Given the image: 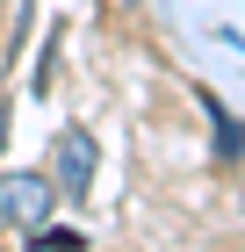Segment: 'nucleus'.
I'll list each match as a JSON object with an SVG mask.
<instances>
[{
  "label": "nucleus",
  "instance_id": "nucleus-1",
  "mask_svg": "<svg viewBox=\"0 0 245 252\" xmlns=\"http://www.w3.org/2000/svg\"><path fill=\"white\" fill-rule=\"evenodd\" d=\"M51 173H36V166H15V173H0V223H15V231H43L51 223Z\"/></svg>",
  "mask_w": 245,
  "mask_h": 252
},
{
  "label": "nucleus",
  "instance_id": "nucleus-4",
  "mask_svg": "<svg viewBox=\"0 0 245 252\" xmlns=\"http://www.w3.org/2000/svg\"><path fill=\"white\" fill-rule=\"evenodd\" d=\"M209 116H216V152H224V158H238V123H231L216 101H209Z\"/></svg>",
  "mask_w": 245,
  "mask_h": 252
},
{
  "label": "nucleus",
  "instance_id": "nucleus-2",
  "mask_svg": "<svg viewBox=\"0 0 245 252\" xmlns=\"http://www.w3.org/2000/svg\"><path fill=\"white\" fill-rule=\"evenodd\" d=\"M94 166H101L94 130H58V144H51V188L65 194V202H87V194H94Z\"/></svg>",
  "mask_w": 245,
  "mask_h": 252
},
{
  "label": "nucleus",
  "instance_id": "nucleus-3",
  "mask_svg": "<svg viewBox=\"0 0 245 252\" xmlns=\"http://www.w3.org/2000/svg\"><path fill=\"white\" fill-rule=\"evenodd\" d=\"M36 252H87L79 231H36Z\"/></svg>",
  "mask_w": 245,
  "mask_h": 252
}]
</instances>
